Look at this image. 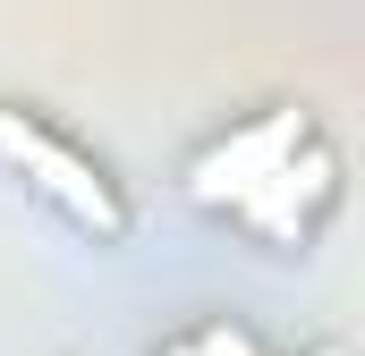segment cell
Segmentation results:
<instances>
[{
    "label": "cell",
    "mask_w": 365,
    "mask_h": 356,
    "mask_svg": "<svg viewBox=\"0 0 365 356\" xmlns=\"http://www.w3.org/2000/svg\"><path fill=\"white\" fill-rule=\"evenodd\" d=\"M179 195L255 255L297 263L340 212V145L314 119V102H255L179 162Z\"/></svg>",
    "instance_id": "6da1fadb"
},
{
    "label": "cell",
    "mask_w": 365,
    "mask_h": 356,
    "mask_svg": "<svg viewBox=\"0 0 365 356\" xmlns=\"http://www.w3.org/2000/svg\"><path fill=\"white\" fill-rule=\"evenodd\" d=\"M0 178L26 204H43L60 229H77L86 246H128L136 238V204H128L119 170L93 153L86 136H68L51 110L9 102V93H0Z\"/></svg>",
    "instance_id": "7a4b0ae2"
},
{
    "label": "cell",
    "mask_w": 365,
    "mask_h": 356,
    "mask_svg": "<svg viewBox=\"0 0 365 356\" xmlns=\"http://www.w3.org/2000/svg\"><path fill=\"white\" fill-rule=\"evenodd\" d=\"M153 356H272L247 323H230V314H195L187 331H170ZM314 356H349V348H314Z\"/></svg>",
    "instance_id": "3957f363"
}]
</instances>
